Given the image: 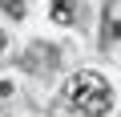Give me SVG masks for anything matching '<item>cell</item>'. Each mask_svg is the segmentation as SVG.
Instances as JSON below:
<instances>
[{
  "label": "cell",
  "instance_id": "5b68a950",
  "mask_svg": "<svg viewBox=\"0 0 121 117\" xmlns=\"http://www.w3.org/2000/svg\"><path fill=\"white\" fill-rule=\"evenodd\" d=\"M105 36H109V40H121V20H109V24H105Z\"/></svg>",
  "mask_w": 121,
  "mask_h": 117
},
{
  "label": "cell",
  "instance_id": "6da1fadb",
  "mask_svg": "<svg viewBox=\"0 0 121 117\" xmlns=\"http://www.w3.org/2000/svg\"><path fill=\"white\" fill-rule=\"evenodd\" d=\"M65 97H69L85 117H105L109 105H113V89H109V81H105L101 73H77V77H69Z\"/></svg>",
  "mask_w": 121,
  "mask_h": 117
},
{
  "label": "cell",
  "instance_id": "3957f363",
  "mask_svg": "<svg viewBox=\"0 0 121 117\" xmlns=\"http://www.w3.org/2000/svg\"><path fill=\"white\" fill-rule=\"evenodd\" d=\"M52 20L56 24H73L77 20V0H52Z\"/></svg>",
  "mask_w": 121,
  "mask_h": 117
},
{
  "label": "cell",
  "instance_id": "277c9868",
  "mask_svg": "<svg viewBox=\"0 0 121 117\" xmlns=\"http://www.w3.org/2000/svg\"><path fill=\"white\" fill-rule=\"evenodd\" d=\"M0 8H4L12 20H20V16H24V0H0Z\"/></svg>",
  "mask_w": 121,
  "mask_h": 117
},
{
  "label": "cell",
  "instance_id": "52a82bcc",
  "mask_svg": "<svg viewBox=\"0 0 121 117\" xmlns=\"http://www.w3.org/2000/svg\"><path fill=\"white\" fill-rule=\"evenodd\" d=\"M4 44H8V36H4V28H0V52H4Z\"/></svg>",
  "mask_w": 121,
  "mask_h": 117
},
{
  "label": "cell",
  "instance_id": "7a4b0ae2",
  "mask_svg": "<svg viewBox=\"0 0 121 117\" xmlns=\"http://www.w3.org/2000/svg\"><path fill=\"white\" fill-rule=\"evenodd\" d=\"M56 61H60V52H56V48H48V44H32V48L20 56V69L36 73V69H52Z\"/></svg>",
  "mask_w": 121,
  "mask_h": 117
},
{
  "label": "cell",
  "instance_id": "8992f818",
  "mask_svg": "<svg viewBox=\"0 0 121 117\" xmlns=\"http://www.w3.org/2000/svg\"><path fill=\"white\" fill-rule=\"evenodd\" d=\"M12 93H16V85H12V81H0V97H12Z\"/></svg>",
  "mask_w": 121,
  "mask_h": 117
}]
</instances>
